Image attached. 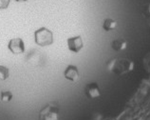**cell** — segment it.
Returning a JSON list of instances; mask_svg holds the SVG:
<instances>
[{
  "mask_svg": "<svg viewBox=\"0 0 150 120\" xmlns=\"http://www.w3.org/2000/svg\"><path fill=\"white\" fill-rule=\"evenodd\" d=\"M134 67H135V64L132 60L125 57L112 58L106 64V68L110 73L119 75V76L131 73L134 70Z\"/></svg>",
  "mask_w": 150,
  "mask_h": 120,
  "instance_id": "6da1fadb",
  "label": "cell"
},
{
  "mask_svg": "<svg viewBox=\"0 0 150 120\" xmlns=\"http://www.w3.org/2000/svg\"><path fill=\"white\" fill-rule=\"evenodd\" d=\"M34 41L40 47H48L53 43V33L46 27H41L34 31Z\"/></svg>",
  "mask_w": 150,
  "mask_h": 120,
  "instance_id": "7a4b0ae2",
  "label": "cell"
},
{
  "mask_svg": "<svg viewBox=\"0 0 150 120\" xmlns=\"http://www.w3.org/2000/svg\"><path fill=\"white\" fill-rule=\"evenodd\" d=\"M60 107L57 102H50L39 111V120H58Z\"/></svg>",
  "mask_w": 150,
  "mask_h": 120,
  "instance_id": "3957f363",
  "label": "cell"
},
{
  "mask_svg": "<svg viewBox=\"0 0 150 120\" xmlns=\"http://www.w3.org/2000/svg\"><path fill=\"white\" fill-rule=\"evenodd\" d=\"M8 49L13 54H22L25 53L26 50L25 42L20 37L11 38L8 42Z\"/></svg>",
  "mask_w": 150,
  "mask_h": 120,
  "instance_id": "277c9868",
  "label": "cell"
},
{
  "mask_svg": "<svg viewBox=\"0 0 150 120\" xmlns=\"http://www.w3.org/2000/svg\"><path fill=\"white\" fill-rule=\"evenodd\" d=\"M67 45H68L69 51L73 54H78L84 48V42L81 35H75L67 39Z\"/></svg>",
  "mask_w": 150,
  "mask_h": 120,
  "instance_id": "5b68a950",
  "label": "cell"
},
{
  "mask_svg": "<svg viewBox=\"0 0 150 120\" xmlns=\"http://www.w3.org/2000/svg\"><path fill=\"white\" fill-rule=\"evenodd\" d=\"M85 94L89 99H96L101 96V91L99 85L96 82L88 83L85 87Z\"/></svg>",
  "mask_w": 150,
  "mask_h": 120,
  "instance_id": "8992f818",
  "label": "cell"
},
{
  "mask_svg": "<svg viewBox=\"0 0 150 120\" xmlns=\"http://www.w3.org/2000/svg\"><path fill=\"white\" fill-rule=\"evenodd\" d=\"M64 76L70 82H76L79 79V76H80L78 67L75 65H69L64 71Z\"/></svg>",
  "mask_w": 150,
  "mask_h": 120,
  "instance_id": "52a82bcc",
  "label": "cell"
},
{
  "mask_svg": "<svg viewBox=\"0 0 150 120\" xmlns=\"http://www.w3.org/2000/svg\"><path fill=\"white\" fill-rule=\"evenodd\" d=\"M111 48L116 51H124L127 48V42L124 38H117L114 39L111 42Z\"/></svg>",
  "mask_w": 150,
  "mask_h": 120,
  "instance_id": "ba28073f",
  "label": "cell"
},
{
  "mask_svg": "<svg viewBox=\"0 0 150 120\" xmlns=\"http://www.w3.org/2000/svg\"><path fill=\"white\" fill-rule=\"evenodd\" d=\"M117 27V22L112 18H105L103 22V29L105 31H110L115 30Z\"/></svg>",
  "mask_w": 150,
  "mask_h": 120,
  "instance_id": "9c48e42d",
  "label": "cell"
},
{
  "mask_svg": "<svg viewBox=\"0 0 150 120\" xmlns=\"http://www.w3.org/2000/svg\"><path fill=\"white\" fill-rule=\"evenodd\" d=\"M13 97V95L11 94V91H2L1 93H0V99H1L2 102H5V103L11 102Z\"/></svg>",
  "mask_w": 150,
  "mask_h": 120,
  "instance_id": "30bf717a",
  "label": "cell"
},
{
  "mask_svg": "<svg viewBox=\"0 0 150 120\" xmlns=\"http://www.w3.org/2000/svg\"><path fill=\"white\" fill-rule=\"evenodd\" d=\"M10 76V70L9 68L4 66V65H0V80H7Z\"/></svg>",
  "mask_w": 150,
  "mask_h": 120,
  "instance_id": "8fae6325",
  "label": "cell"
},
{
  "mask_svg": "<svg viewBox=\"0 0 150 120\" xmlns=\"http://www.w3.org/2000/svg\"><path fill=\"white\" fill-rule=\"evenodd\" d=\"M10 5V0H0V10H6Z\"/></svg>",
  "mask_w": 150,
  "mask_h": 120,
  "instance_id": "7c38bea8",
  "label": "cell"
},
{
  "mask_svg": "<svg viewBox=\"0 0 150 120\" xmlns=\"http://www.w3.org/2000/svg\"><path fill=\"white\" fill-rule=\"evenodd\" d=\"M144 13L145 15H146V16H150V4H147V5L144 7Z\"/></svg>",
  "mask_w": 150,
  "mask_h": 120,
  "instance_id": "4fadbf2b",
  "label": "cell"
},
{
  "mask_svg": "<svg viewBox=\"0 0 150 120\" xmlns=\"http://www.w3.org/2000/svg\"><path fill=\"white\" fill-rule=\"evenodd\" d=\"M16 2H26V1H28V0H15Z\"/></svg>",
  "mask_w": 150,
  "mask_h": 120,
  "instance_id": "5bb4252c",
  "label": "cell"
}]
</instances>
